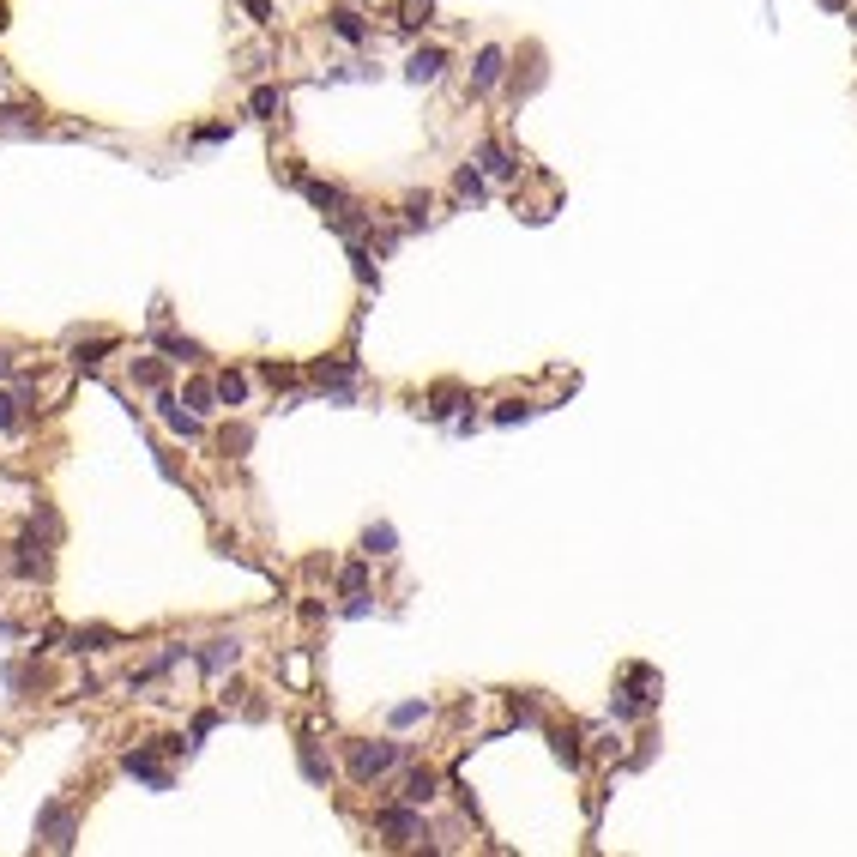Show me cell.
I'll return each instance as SVG.
<instances>
[{
    "instance_id": "9a60e30c",
    "label": "cell",
    "mask_w": 857,
    "mask_h": 857,
    "mask_svg": "<svg viewBox=\"0 0 857 857\" xmlns=\"http://www.w3.org/2000/svg\"><path fill=\"white\" fill-rule=\"evenodd\" d=\"M362 550H369V556H393V550H399V532H393V525H369Z\"/></svg>"
},
{
    "instance_id": "5b68a950",
    "label": "cell",
    "mask_w": 857,
    "mask_h": 857,
    "mask_svg": "<svg viewBox=\"0 0 857 857\" xmlns=\"http://www.w3.org/2000/svg\"><path fill=\"white\" fill-rule=\"evenodd\" d=\"M236 658H242V640H212V646H200V670L205 677H223Z\"/></svg>"
},
{
    "instance_id": "7a4b0ae2",
    "label": "cell",
    "mask_w": 857,
    "mask_h": 857,
    "mask_svg": "<svg viewBox=\"0 0 857 857\" xmlns=\"http://www.w3.org/2000/svg\"><path fill=\"white\" fill-rule=\"evenodd\" d=\"M37 834L49 839L55 852H73V834H79V827H73V816H67L60 803H42L37 809Z\"/></svg>"
},
{
    "instance_id": "8fae6325",
    "label": "cell",
    "mask_w": 857,
    "mask_h": 857,
    "mask_svg": "<svg viewBox=\"0 0 857 857\" xmlns=\"http://www.w3.org/2000/svg\"><path fill=\"white\" fill-rule=\"evenodd\" d=\"M158 405H163V423H169V429H176V435H187V441L200 435V411H181L176 399H158Z\"/></svg>"
},
{
    "instance_id": "83f0119b",
    "label": "cell",
    "mask_w": 857,
    "mask_h": 857,
    "mask_svg": "<svg viewBox=\"0 0 857 857\" xmlns=\"http://www.w3.org/2000/svg\"><path fill=\"white\" fill-rule=\"evenodd\" d=\"M362 579H369L362 568H344V592H351V598H362Z\"/></svg>"
},
{
    "instance_id": "7402d4cb",
    "label": "cell",
    "mask_w": 857,
    "mask_h": 857,
    "mask_svg": "<svg viewBox=\"0 0 857 857\" xmlns=\"http://www.w3.org/2000/svg\"><path fill=\"white\" fill-rule=\"evenodd\" d=\"M507 713H514L519 725H532V718H538V700L532 695H507Z\"/></svg>"
},
{
    "instance_id": "ac0fdd59",
    "label": "cell",
    "mask_w": 857,
    "mask_h": 857,
    "mask_svg": "<svg viewBox=\"0 0 857 857\" xmlns=\"http://www.w3.org/2000/svg\"><path fill=\"white\" fill-rule=\"evenodd\" d=\"M242 399H248V380H242V375H218V405H230V411H236Z\"/></svg>"
},
{
    "instance_id": "603a6c76",
    "label": "cell",
    "mask_w": 857,
    "mask_h": 857,
    "mask_svg": "<svg viewBox=\"0 0 857 857\" xmlns=\"http://www.w3.org/2000/svg\"><path fill=\"white\" fill-rule=\"evenodd\" d=\"M417 718H429V707H423V700H405V707H393V725H417Z\"/></svg>"
},
{
    "instance_id": "ba28073f",
    "label": "cell",
    "mask_w": 857,
    "mask_h": 857,
    "mask_svg": "<svg viewBox=\"0 0 857 857\" xmlns=\"http://www.w3.org/2000/svg\"><path fill=\"white\" fill-rule=\"evenodd\" d=\"M435 791H441V779L429 773V767H417V773H405V803H435Z\"/></svg>"
},
{
    "instance_id": "30bf717a",
    "label": "cell",
    "mask_w": 857,
    "mask_h": 857,
    "mask_svg": "<svg viewBox=\"0 0 857 857\" xmlns=\"http://www.w3.org/2000/svg\"><path fill=\"white\" fill-rule=\"evenodd\" d=\"M478 158H483V176H496V181H514L519 176V158H507L501 145H483Z\"/></svg>"
},
{
    "instance_id": "8992f818",
    "label": "cell",
    "mask_w": 857,
    "mask_h": 857,
    "mask_svg": "<svg viewBox=\"0 0 857 857\" xmlns=\"http://www.w3.org/2000/svg\"><path fill=\"white\" fill-rule=\"evenodd\" d=\"M13 574H19V579H42V574H49V556H42L37 532H31V538L19 543V556H13Z\"/></svg>"
},
{
    "instance_id": "f546056e",
    "label": "cell",
    "mask_w": 857,
    "mask_h": 857,
    "mask_svg": "<svg viewBox=\"0 0 857 857\" xmlns=\"http://www.w3.org/2000/svg\"><path fill=\"white\" fill-rule=\"evenodd\" d=\"M821 6H845V0H821Z\"/></svg>"
},
{
    "instance_id": "e0dca14e",
    "label": "cell",
    "mask_w": 857,
    "mask_h": 857,
    "mask_svg": "<svg viewBox=\"0 0 857 857\" xmlns=\"http://www.w3.org/2000/svg\"><path fill=\"white\" fill-rule=\"evenodd\" d=\"M212 399H218V380H212V387H205V380H194V387H187V411H200V417H205V411H218Z\"/></svg>"
},
{
    "instance_id": "4316f807",
    "label": "cell",
    "mask_w": 857,
    "mask_h": 857,
    "mask_svg": "<svg viewBox=\"0 0 857 857\" xmlns=\"http://www.w3.org/2000/svg\"><path fill=\"white\" fill-rule=\"evenodd\" d=\"M218 140H230V121H218V127H200V145H218Z\"/></svg>"
},
{
    "instance_id": "4dcf8cb0",
    "label": "cell",
    "mask_w": 857,
    "mask_h": 857,
    "mask_svg": "<svg viewBox=\"0 0 857 857\" xmlns=\"http://www.w3.org/2000/svg\"><path fill=\"white\" fill-rule=\"evenodd\" d=\"M852 24H857V13H852Z\"/></svg>"
},
{
    "instance_id": "52a82bcc",
    "label": "cell",
    "mask_w": 857,
    "mask_h": 857,
    "mask_svg": "<svg viewBox=\"0 0 857 857\" xmlns=\"http://www.w3.org/2000/svg\"><path fill=\"white\" fill-rule=\"evenodd\" d=\"M405 73H411L417 85H435L441 73H447V55H441V49H417V55L405 60Z\"/></svg>"
},
{
    "instance_id": "5bb4252c",
    "label": "cell",
    "mask_w": 857,
    "mask_h": 857,
    "mask_svg": "<svg viewBox=\"0 0 857 857\" xmlns=\"http://www.w3.org/2000/svg\"><path fill=\"white\" fill-rule=\"evenodd\" d=\"M248 109H254L260 121H272V115H278V109H284V91H278V85H260L254 97H248Z\"/></svg>"
},
{
    "instance_id": "4fadbf2b",
    "label": "cell",
    "mask_w": 857,
    "mask_h": 857,
    "mask_svg": "<svg viewBox=\"0 0 857 857\" xmlns=\"http://www.w3.org/2000/svg\"><path fill=\"white\" fill-rule=\"evenodd\" d=\"M550 743H556V761H568V767H579V761H586V749H579V731H550Z\"/></svg>"
},
{
    "instance_id": "484cf974",
    "label": "cell",
    "mask_w": 857,
    "mask_h": 857,
    "mask_svg": "<svg viewBox=\"0 0 857 857\" xmlns=\"http://www.w3.org/2000/svg\"><path fill=\"white\" fill-rule=\"evenodd\" d=\"M13 423H19V399H13V393H0V429H13Z\"/></svg>"
},
{
    "instance_id": "d4e9b609",
    "label": "cell",
    "mask_w": 857,
    "mask_h": 857,
    "mask_svg": "<svg viewBox=\"0 0 857 857\" xmlns=\"http://www.w3.org/2000/svg\"><path fill=\"white\" fill-rule=\"evenodd\" d=\"M302 773H308V779H315V785H320V779L333 773V767H326V761H320V755H315V749H302Z\"/></svg>"
},
{
    "instance_id": "7c38bea8",
    "label": "cell",
    "mask_w": 857,
    "mask_h": 857,
    "mask_svg": "<svg viewBox=\"0 0 857 857\" xmlns=\"http://www.w3.org/2000/svg\"><path fill=\"white\" fill-rule=\"evenodd\" d=\"M333 31H339L344 42H369V24H362V13H351V6L333 13Z\"/></svg>"
},
{
    "instance_id": "277c9868",
    "label": "cell",
    "mask_w": 857,
    "mask_h": 857,
    "mask_svg": "<svg viewBox=\"0 0 857 857\" xmlns=\"http://www.w3.org/2000/svg\"><path fill=\"white\" fill-rule=\"evenodd\" d=\"M501 73H507V55H501V49H478V60H471V91L501 85Z\"/></svg>"
},
{
    "instance_id": "cb8c5ba5",
    "label": "cell",
    "mask_w": 857,
    "mask_h": 857,
    "mask_svg": "<svg viewBox=\"0 0 857 857\" xmlns=\"http://www.w3.org/2000/svg\"><path fill=\"white\" fill-rule=\"evenodd\" d=\"M459 194H471V200H478L483 194V169H471V163H465V169H459V181H453Z\"/></svg>"
},
{
    "instance_id": "3957f363",
    "label": "cell",
    "mask_w": 857,
    "mask_h": 857,
    "mask_svg": "<svg viewBox=\"0 0 857 857\" xmlns=\"http://www.w3.org/2000/svg\"><path fill=\"white\" fill-rule=\"evenodd\" d=\"M380 834H387V845H411V839L423 834L417 803H411V809H380Z\"/></svg>"
},
{
    "instance_id": "6da1fadb",
    "label": "cell",
    "mask_w": 857,
    "mask_h": 857,
    "mask_svg": "<svg viewBox=\"0 0 857 857\" xmlns=\"http://www.w3.org/2000/svg\"><path fill=\"white\" fill-rule=\"evenodd\" d=\"M399 755H405L399 743H357V749H351V779L369 785V779L393 773V761H399Z\"/></svg>"
},
{
    "instance_id": "ffe728a7",
    "label": "cell",
    "mask_w": 857,
    "mask_h": 857,
    "mask_svg": "<svg viewBox=\"0 0 857 857\" xmlns=\"http://www.w3.org/2000/svg\"><path fill=\"white\" fill-rule=\"evenodd\" d=\"M133 380H140V387H163V362L140 357V362H133Z\"/></svg>"
},
{
    "instance_id": "9c48e42d",
    "label": "cell",
    "mask_w": 857,
    "mask_h": 857,
    "mask_svg": "<svg viewBox=\"0 0 857 857\" xmlns=\"http://www.w3.org/2000/svg\"><path fill=\"white\" fill-rule=\"evenodd\" d=\"M121 767H127V773H133V779H151L158 791H163V785H169V773H163V767H158V755H151V749H133V755L121 761Z\"/></svg>"
},
{
    "instance_id": "44dd1931",
    "label": "cell",
    "mask_w": 857,
    "mask_h": 857,
    "mask_svg": "<svg viewBox=\"0 0 857 857\" xmlns=\"http://www.w3.org/2000/svg\"><path fill=\"white\" fill-rule=\"evenodd\" d=\"M459 405H465V393H453V387H441V393H435V405H429V411H435V417H453Z\"/></svg>"
},
{
    "instance_id": "2e32d148",
    "label": "cell",
    "mask_w": 857,
    "mask_h": 857,
    "mask_svg": "<svg viewBox=\"0 0 857 857\" xmlns=\"http://www.w3.org/2000/svg\"><path fill=\"white\" fill-rule=\"evenodd\" d=\"M163 357H169V362H200L205 351H200L194 339H176V333H163Z\"/></svg>"
},
{
    "instance_id": "f1b7e54d",
    "label": "cell",
    "mask_w": 857,
    "mask_h": 857,
    "mask_svg": "<svg viewBox=\"0 0 857 857\" xmlns=\"http://www.w3.org/2000/svg\"><path fill=\"white\" fill-rule=\"evenodd\" d=\"M248 13H254V19L266 24V19H272V0H248Z\"/></svg>"
},
{
    "instance_id": "d6986e66",
    "label": "cell",
    "mask_w": 857,
    "mask_h": 857,
    "mask_svg": "<svg viewBox=\"0 0 857 857\" xmlns=\"http://www.w3.org/2000/svg\"><path fill=\"white\" fill-rule=\"evenodd\" d=\"M109 628H79V634H73V652H97V646H109Z\"/></svg>"
}]
</instances>
